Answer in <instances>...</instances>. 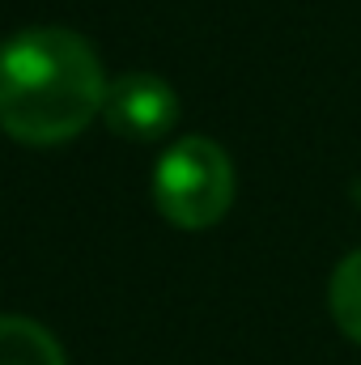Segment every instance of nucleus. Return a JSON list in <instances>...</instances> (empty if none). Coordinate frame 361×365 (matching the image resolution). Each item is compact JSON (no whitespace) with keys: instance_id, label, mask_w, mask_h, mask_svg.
I'll return each mask as SVG.
<instances>
[{"instance_id":"obj_1","label":"nucleus","mask_w":361,"mask_h":365,"mask_svg":"<svg viewBox=\"0 0 361 365\" xmlns=\"http://www.w3.org/2000/svg\"><path fill=\"white\" fill-rule=\"evenodd\" d=\"M106 73L68 26H30L0 43V132L51 149L77 140L106 102Z\"/></svg>"},{"instance_id":"obj_2","label":"nucleus","mask_w":361,"mask_h":365,"mask_svg":"<svg viewBox=\"0 0 361 365\" xmlns=\"http://www.w3.org/2000/svg\"><path fill=\"white\" fill-rule=\"evenodd\" d=\"M149 187L175 230H213L234 204V162L208 136H179L158 158Z\"/></svg>"},{"instance_id":"obj_3","label":"nucleus","mask_w":361,"mask_h":365,"mask_svg":"<svg viewBox=\"0 0 361 365\" xmlns=\"http://www.w3.org/2000/svg\"><path fill=\"white\" fill-rule=\"evenodd\" d=\"M102 119L115 136L128 140H162L175 132L179 123V93L171 90L162 77L153 73H119L106 86L102 102Z\"/></svg>"},{"instance_id":"obj_4","label":"nucleus","mask_w":361,"mask_h":365,"mask_svg":"<svg viewBox=\"0 0 361 365\" xmlns=\"http://www.w3.org/2000/svg\"><path fill=\"white\" fill-rule=\"evenodd\" d=\"M0 365H68L60 340L26 319V314H0Z\"/></svg>"},{"instance_id":"obj_5","label":"nucleus","mask_w":361,"mask_h":365,"mask_svg":"<svg viewBox=\"0 0 361 365\" xmlns=\"http://www.w3.org/2000/svg\"><path fill=\"white\" fill-rule=\"evenodd\" d=\"M327 306H332V319L336 327L361 344V251L345 255L332 272V284H327Z\"/></svg>"}]
</instances>
